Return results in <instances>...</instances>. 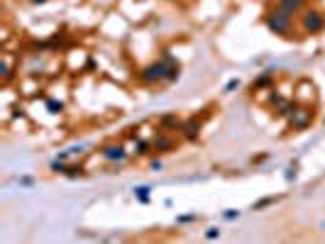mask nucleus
Listing matches in <instances>:
<instances>
[{"label": "nucleus", "mask_w": 325, "mask_h": 244, "mask_svg": "<svg viewBox=\"0 0 325 244\" xmlns=\"http://www.w3.org/2000/svg\"><path fill=\"white\" fill-rule=\"evenodd\" d=\"M176 78H179V64L169 54L161 56V61H154V64H149V66H144L139 71V81L149 83V86H154V83H172Z\"/></svg>", "instance_id": "f257e3e1"}, {"label": "nucleus", "mask_w": 325, "mask_h": 244, "mask_svg": "<svg viewBox=\"0 0 325 244\" xmlns=\"http://www.w3.org/2000/svg\"><path fill=\"white\" fill-rule=\"evenodd\" d=\"M264 25L274 32V35H279V37H291V27H293V20H291V15L286 13V10H271V13H267V18H264Z\"/></svg>", "instance_id": "f03ea898"}, {"label": "nucleus", "mask_w": 325, "mask_h": 244, "mask_svg": "<svg viewBox=\"0 0 325 244\" xmlns=\"http://www.w3.org/2000/svg\"><path fill=\"white\" fill-rule=\"evenodd\" d=\"M301 30L306 35H318L325 30V15L320 10H306L303 20H301Z\"/></svg>", "instance_id": "7ed1b4c3"}, {"label": "nucleus", "mask_w": 325, "mask_h": 244, "mask_svg": "<svg viewBox=\"0 0 325 244\" xmlns=\"http://www.w3.org/2000/svg\"><path fill=\"white\" fill-rule=\"evenodd\" d=\"M100 156H103L105 161H110V164H122V161L127 159V151H125V147H120V144H110V147H105V149L100 151Z\"/></svg>", "instance_id": "20e7f679"}, {"label": "nucleus", "mask_w": 325, "mask_h": 244, "mask_svg": "<svg viewBox=\"0 0 325 244\" xmlns=\"http://www.w3.org/2000/svg\"><path fill=\"white\" fill-rule=\"evenodd\" d=\"M308 122H310V113H308V110H296V113L291 115V127H293V130H303Z\"/></svg>", "instance_id": "39448f33"}, {"label": "nucleus", "mask_w": 325, "mask_h": 244, "mask_svg": "<svg viewBox=\"0 0 325 244\" xmlns=\"http://www.w3.org/2000/svg\"><path fill=\"white\" fill-rule=\"evenodd\" d=\"M201 120H189V122H184L181 125V132H184V137L186 139H196L198 137V132H201Z\"/></svg>", "instance_id": "423d86ee"}, {"label": "nucleus", "mask_w": 325, "mask_h": 244, "mask_svg": "<svg viewBox=\"0 0 325 244\" xmlns=\"http://www.w3.org/2000/svg\"><path fill=\"white\" fill-rule=\"evenodd\" d=\"M279 8L286 10L288 15H296L303 10V0H279Z\"/></svg>", "instance_id": "0eeeda50"}, {"label": "nucleus", "mask_w": 325, "mask_h": 244, "mask_svg": "<svg viewBox=\"0 0 325 244\" xmlns=\"http://www.w3.org/2000/svg\"><path fill=\"white\" fill-rule=\"evenodd\" d=\"M154 149H156V151L174 149V139H172V137H164V134H161V137H156V139H154Z\"/></svg>", "instance_id": "6e6552de"}, {"label": "nucleus", "mask_w": 325, "mask_h": 244, "mask_svg": "<svg viewBox=\"0 0 325 244\" xmlns=\"http://www.w3.org/2000/svg\"><path fill=\"white\" fill-rule=\"evenodd\" d=\"M159 122H161V127H172V130L181 127V122H179V117H176V115H164Z\"/></svg>", "instance_id": "1a4fd4ad"}, {"label": "nucleus", "mask_w": 325, "mask_h": 244, "mask_svg": "<svg viewBox=\"0 0 325 244\" xmlns=\"http://www.w3.org/2000/svg\"><path fill=\"white\" fill-rule=\"evenodd\" d=\"M134 198H137L139 203H149V186H139V188H134Z\"/></svg>", "instance_id": "9d476101"}, {"label": "nucleus", "mask_w": 325, "mask_h": 244, "mask_svg": "<svg viewBox=\"0 0 325 244\" xmlns=\"http://www.w3.org/2000/svg\"><path fill=\"white\" fill-rule=\"evenodd\" d=\"M0 71H3V81L8 83L10 78H13V74H10V64H8V59H3V64H0Z\"/></svg>", "instance_id": "9b49d317"}, {"label": "nucleus", "mask_w": 325, "mask_h": 244, "mask_svg": "<svg viewBox=\"0 0 325 244\" xmlns=\"http://www.w3.org/2000/svg\"><path fill=\"white\" fill-rule=\"evenodd\" d=\"M66 176H81L83 173V169L81 166H66V171H64Z\"/></svg>", "instance_id": "f8f14e48"}, {"label": "nucleus", "mask_w": 325, "mask_h": 244, "mask_svg": "<svg viewBox=\"0 0 325 244\" xmlns=\"http://www.w3.org/2000/svg\"><path fill=\"white\" fill-rule=\"evenodd\" d=\"M134 149H137V154H147L149 144H147V142H137V144H134Z\"/></svg>", "instance_id": "ddd939ff"}, {"label": "nucleus", "mask_w": 325, "mask_h": 244, "mask_svg": "<svg viewBox=\"0 0 325 244\" xmlns=\"http://www.w3.org/2000/svg\"><path fill=\"white\" fill-rule=\"evenodd\" d=\"M61 108H64L61 103H57V100H49V110H52V113H61Z\"/></svg>", "instance_id": "4468645a"}, {"label": "nucleus", "mask_w": 325, "mask_h": 244, "mask_svg": "<svg viewBox=\"0 0 325 244\" xmlns=\"http://www.w3.org/2000/svg\"><path fill=\"white\" fill-rule=\"evenodd\" d=\"M237 215H240L237 210H228V212H223V217H225V220H235Z\"/></svg>", "instance_id": "2eb2a0df"}, {"label": "nucleus", "mask_w": 325, "mask_h": 244, "mask_svg": "<svg viewBox=\"0 0 325 244\" xmlns=\"http://www.w3.org/2000/svg\"><path fill=\"white\" fill-rule=\"evenodd\" d=\"M218 234H220V232H218V229H215V227H210V229H208V232H206V237H208V239H215V237H218Z\"/></svg>", "instance_id": "dca6fc26"}, {"label": "nucleus", "mask_w": 325, "mask_h": 244, "mask_svg": "<svg viewBox=\"0 0 325 244\" xmlns=\"http://www.w3.org/2000/svg\"><path fill=\"white\" fill-rule=\"evenodd\" d=\"M237 86H240V81H237V78H235V81H230V83H228V86H225V91H232V88H237Z\"/></svg>", "instance_id": "f3484780"}, {"label": "nucleus", "mask_w": 325, "mask_h": 244, "mask_svg": "<svg viewBox=\"0 0 325 244\" xmlns=\"http://www.w3.org/2000/svg\"><path fill=\"white\" fill-rule=\"evenodd\" d=\"M32 5H44V3H49V0H30Z\"/></svg>", "instance_id": "a211bd4d"}]
</instances>
